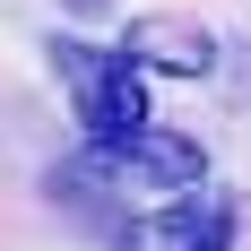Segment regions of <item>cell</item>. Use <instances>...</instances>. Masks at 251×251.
<instances>
[{"label":"cell","instance_id":"1","mask_svg":"<svg viewBox=\"0 0 251 251\" xmlns=\"http://www.w3.org/2000/svg\"><path fill=\"white\" fill-rule=\"evenodd\" d=\"M52 70H61V87H70L78 122H87V139H122V130L148 122V78H139V52H96V44H52Z\"/></svg>","mask_w":251,"mask_h":251},{"label":"cell","instance_id":"2","mask_svg":"<svg viewBox=\"0 0 251 251\" xmlns=\"http://www.w3.org/2000/svg\"><path fill=\"white\" fill-rule=\"evenodd\" d=\"M78 174H96L104 191H130V200H174V191H191V182L208 174V156L191 148V139H174V130L139 122V130H122V139H96Z\"/></svg>","mask_w":251,"mask_h":251},{"label":"cell","instance_id":"3","mask_svg":"<svg viewBox=\"0 0 251 251\" xmlns=\"http://www.w3.org/2000/svg\"><path fill=\"white\" fill-rule=\"evenodd\" d=\"M234 191L226 182H191V191H174L165 208H148L139 226L122 234V251H234Z\"/></svg>","mask_w":251,"mask_h":251},{"label":"cell","instance_id":"4","mask_svg":"<svg viewBox=\"0 0 251 251\" xmlns=\"http://www.w3.org/2000/svg\"><path fill=\"white\" fill-rule=\"evenodd\" d=\"M122 52H139V70H174V78H208L217 70V44H208L200 18H139L122 35Z\"/></svg>","mask_w":251,"mask_h":251},{"label":"cell","instance_id":"5","mask_svg":"<svg viewBox=\"0 0 251 251\" xmlns=\"http://www.w3.org/2000/svg\"><path fill=\"white\" fill-rule=\"evenodd\" d=\"M61 9H78V18H96V9H104V0H61Z\"/></svg>","mask_w":251,"mask_h":251}]
</instances>
